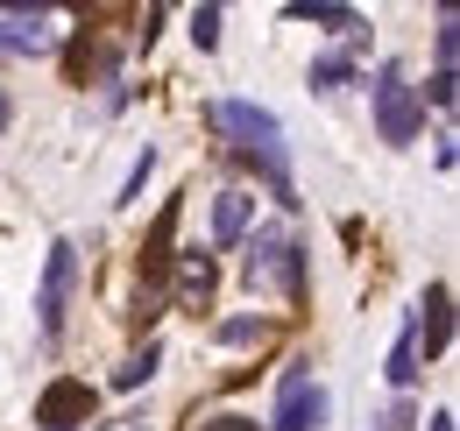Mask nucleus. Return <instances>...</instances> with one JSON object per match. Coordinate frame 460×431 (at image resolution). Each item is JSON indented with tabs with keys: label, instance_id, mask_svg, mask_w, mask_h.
<instances>
[{
	"label": "nucleus",
	"instance_id": "obj_18",
	"mask_svg": "<svg viewBox=\"0 0 460 431\" xmlns=\"http://www.w3.org/2000/svg\"><path fill=\"white\" fill-rule=\"evenodd\" d=\"M191 43H199V50L220 43V7H191Z\"/></svg>",
	"mask_w": 460,
	"mask_h": 431
},
{
	"label": "nucleus",
	"instance_id": "obj_5",
	"mask_svg": "<svg viewBox=\"0 0 460 431\" xmlns=\"http://www.w3.org/2000/svg\"><path fill=\"white\" fill-rule=\"evenodd\" d=\"M93 410H100V389L78 382V375H58L43 396H36V431H85Z\"/></svg>",
	"mask_w": 460,
	"mask_h": 431
},
{
	"label": "nucleus",
	"instance_id": "obj_13",
	"mask_svg": "<svg viewBox=\"0 0 460 431\" xmlns=\"http://www.w3.org/2000/svg\"><path fill=\"white\" fill-rule=\"evenodd\" d=\"M411 382H418V339H411V319H403L397 347H390V389H397V396H411Z\"/></svg>",
	"mask_w": 460,
	"mask_h": 431
},
{
	"label": "nucleus",
	"instance_id": "obj_2",
	"mask_svg": "<svg viewBox=\"0 0 460 431\" xmlns=\"http://www.w3.org/2000/svg\"><path fill=\"white\" fill-rule=\"evenodd\" d=\"M241 276H248V290L284 297L290 312L312 297V276H305V241H297L290 226H255V233H248V255H241Z\"/></svg>",
	"mask_w": 460,
	"mask_h": 431
},
{
	"label": "nucleus",
	"instance_id": "obj_17",
	"mask_svg": "<svg viewBox=\"0 0 460 431\" xmlns=\"http://www.w3.org/2000/svg\"><path fill=\"white\" fill-rule=\"evenodd\" d=\"M432 50H439V71H454V50H460V22H454V14H439V29H432Z\"/></svg>",
	"mask_w": 460,
	"mask_h": 431
},
{
	"label": "nucleus",
	"instance_id": "obj_8",
	"mask_svg": "<svg viewBox=\"0 0 460 431\" xmlns=\"http://www.w3.org/2000/svg\"><path fill=\"white\" fill-rule=\"evenodd\" d=\"M213 283H220V276H213V255H199V248H191V255L177 262V276L164 283V297L184 304V312H213Z\"/></svg>",
	"mask_w": 460,
	"mask_h": 431
},
{
	"label": "nucleus",
	"instance_id": "obj_11",
	"mask_svg": "<svg viewBox=\"0 0 460 431\" xmlns=\"http://www.w3.org/2000/svg\"><path fill=\"white\" fill-rule=\"evenodd\" d=\"M284 14H290V22H319V29H361V14L341 7V0H290Z\"/></svg>",
	"mask_w": 460,
	"mask_h": 431
},
{
	"label": "nucleus",
	"instance_id": "obj_23",
	"mask_svg": "<svg viewBox=\"0 0 460 431\" xmlns=\"http://www.w3.org/2000/svg\"><path fill=\"white\" fill-rule=\"evenodd\" d=\"M7 120H14V107H7V92H0V128H7Z\"/></svg>",
	"mask_w": 460,
	"mask_h": 431
},
{
	"label": "nucleus",
	"instance_id": "obj_22",
	"mask_svg": "<svg viewBox=\"0 0 460 431\" xmlns=\"http://www.w3.org/2000/svg\"><path fill=\"white\" fill-rule=\"evenodd\" d=\"M425 431H454V410H432V425Z\"/></svg>",
	"mask_w": 460,
	"mask_h": 431
},
{
	"label": "nucleus",
	"instance_id": "obj_15",
	"mask_svg": "<svg viewBox=\"0 0 460 431\" xmlns=\"http://www.w3.org/2000/svg\"><path fill=\"white\" fill-rule=\"evenodd\" d=\"M213 339H220V347H262V339H270V319H220Z\"/></svg>",
	"mask_w": 460,
	"mask_h": 431
},
{
	"label": "nucleus",
	"instance_id": "obj_1",
	"mask_svg": "<svg viewBox=\"0 0 460 431\" xmlns=\"http://www.w3.org/2000/svg\"><path fill=\"white\" fill-rule=\"evenodd\" d=\"M206 128L234 142L241 156L262 170V184H270V198L277 206H297V184H290V149H284V120L270 107H255V100H213L206 107Z\"/></svg>",
	"mask_w": 460,
	"mask_h": 431
},
{
	"label": "nucleus",
	"instance_id": "obj_20",
	"mask_svg": "<svg viewBox=\"0 0 460 431\" xmlns=\"http://www.w3.org/2000/svg\"><path fill=\"white\" fill-rule=\"evenodd\" d=\"M383 431H411V396H397V403L383 410Z\"/></svg>",
	"mask_w": 460,
	"mask_h": 431
},
{
	"label": "nucleus",
	"instance_id": "obj_6",
	"mask_svg": "<svg viewBox=\"0 0 460 431\" xmlns=\"http://www.w3.org/2000/svg\"><path fill=\"white\" fill-rule=\"evenodd\" d=\"M319 425H326V389H319V382L305 375V361H297V368L284 375V396H277V418H270L262 431H319Z\"/></svg>",
	"mask_w": 460,
	"mask_h": 431
},
{
	"label": "nucleus",
	"instance_id": "obj_21",
	"mask_svg": "<svg viewBox=\"0 0 460 431\" xmlns=\"http://www.w3.org/2000/svg\"><path fill=\"white\" fill-rule=\"evenodd\" d=\"M191 431H262L255 418H206V425H191Z\"/></svg>",
	"mask_w": 460,
	"mask_h": 431
},
{
	"label": "nucleus",
	"instance_id": "obj_3",
	"mask_svg": "<svg viewBox=\"0 0 460 431\" xmlns=\"http://www.w3.org/2000/svg\"><path fill=\"white\" fill-rule=\"evenodd\" d=\"M368 100H376V135H383L390 149H411V142L425 135V107H418V85L403 78V64H383V71H376Z\"/></svg>",
	"mask_w": 460,
	"mask_h": 431
},
{
	"label": "nucleus",
	"instance_id": "obj_10",
	"mask_svg": "<svg viewBox=\"0 0 460 431\" xmlns=\"http://www.w3.org/2000/svg\"><path fill=\"white\" fill-rule=\"evenodd\" d=\"M36 50H50V29H43V14H14V22H0V57H36Z\"/></svg>",
	"mask_w": 460,
	"mask_h": 431
},
{
	"label": "nucleus",
	"instance_id": "obj_4",
	"mask_svg": "<svg viewBox=\"0 0 460 431\" xmlns=\"http://www.w3.org/2000/svg\"><path fill=\"white\" fill-rule=\"evenodd\" d=\"M71 290H78V248H71V241H50V262H43V283H36V325H43V339L64 332Z\"/></svg>",
	"mask_w": 460,
	"mask_h": 431
},
{
	"label": "nucleus",
	"instance_id": "obj_12",
	"mask_svg": "<svg viewBox=\"0 0 460 431\" xmlns=\"http://www.w3.org/2000/svg\"><path fill=\"white\" fill-rule=\"evenodd\" d=\"M361 78V64H354V50H333L312 64V92H341V85H354Z\"/></svg>",
	"mask_w": 460,
	"mask_h": 431
},
{
	"label": "nucleus",
	"instance_id": "obj_7",
	"mask_svg": "<svg viewBox=\"0 0 460 431\" xmlns=\"http://www.w3.org/2000/svg\"><path fill=\"white\" fill-rule=\"evenodd\" d=\"M411 339H418V361H439L447 339H454V290L447 283H425L418 312H411Z\"/></svg>",
	"mask_w": 460,
	"mask_h": 431
},
{
	"label": "nucleus",
	"instance_id": "obj_16",
	"mask_svg": "<svg viewBox=\"0 0 460 431\" xmlns=\"http://www.w3.org/2000/svg\"><path fill=\"white\" fill-rule=\"evenodd\" d=\"M149 170H156V149H142V156H135L128 184H120V206H142V184H149Z\"/></svg>",
	"mask_w": 460,
	"mask_h": 431
},
{
	"label": "nucleus",
	"instance_id": "obj_14",
	"mask_svg": "<svg viewBox=\"0 0 460 431\" xmlns=\"http://www.w3.org/2000/svg\"><path fill=\"white\" fill-rule=\"evenodd\" d=\"M156 368H164V347H142V354H128V361L114 368V389H142Z\"/></svg>",
	"mask_w": 460,
	"mask_h": 431
},
{
	"label": "nucleus",
	"instance_id": "obj_19",
	"mask_svg": "<svg viewBox=\"0 0 460 431\" xmlns=\"http://www.w3.org/2000/svg\"><path fill=\"white\" fill-rule=\"evenodd\" d=\"M425 100H432V107H454V100H460V78H454V71H432V85L418 92V107H425Z\"/></svg>",
	"mask_w": 460,
	"mask_h": 431
},
{
	"label": "nucleus",
	"instance_id": "obj_9",
	"mask_svg": "<svg viewBox=\"0 0 460 431\" xmlns=\"http://www.w3.org/2000/svg\"><path fill=\"white\" fill-rule=\"evenodd\" d=\"M248 213H255L248 191H220V198H213V241H220V248L248 241Z\"/></svg>",
	"mask_w": 460,
	"mask_h": 431
}]
</instances>
